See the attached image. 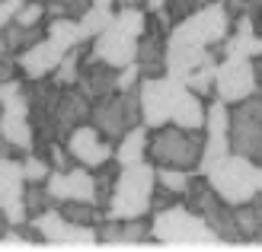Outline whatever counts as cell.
I'll return each instance as SVG.
<instances>
[{
	"instance_id": "obj_1",
	"label": "cell",
	"mask_w": 262,
	"mask_h": 252,
	"mask_svg": "<svg viewBox=\"0 0 262 252\" xmlns=\"http://www.w3.org/2000/svg\"><path fill=\"white\" fill-rule=\"evenodd\" d=\"M141 99V125L160 128V125H182V128H205V109L199 93H192L176 77H141L138 80Z\"/></svg>"
},
{
	"instance_id": "obj_2",
	"label": "cell",
	"mask_w": 262,
	"mask_h": 252,
	"mask_svg": "<svg viewBox=\"0 0 262 252\" xmlns=\"http://www.w3.org/2000/svg\"><path fill=\"white\" fill-rule=\"evenodd\" d=\"M144 153H147V160L154 166L195 172L202 166V153H205V128H182L173 122L150 128Z\"/></svg>"
},
{
	"instance_id": "obj_3",
	"label": "cell",
	"mask_w": 262,
	"mask_h": 252,
	"mask_svg": "<svg viewBox=\"0 0 262 252\" xmlns=\"http://www.w3.org/2000/svg\"><path fill=\"white\" fill-rule=\"evenodd\" d=\"M150 233H154L157 246H169V249H217V246H224L217 240V233L195 211H189L179 201L163 211H154Z\"/></svg>"
},
{
	"instance_id": "obj_4",
	"label": "cell",
	"mask_w": 262,
	"mask_h": 252,
	"mask_svg": "<svg viewBox=\"0 0 262 252\" xmlns=\"http://www.w3.org/2000/svg\"><path fill=\"white\" fill-rule=\"evenodd\" d=\"M154 163H131V166H122L119 176H115V185H112V198H109V208H106V217H119V220H128V217H144L150 211V195H154Z\"/></svg>"
},
{
	"instance_id": "obj_5",
	"label": "cell",
	"mask_w": 262,
	"mask_h": 252,
	"mask_svg": "<svg viewBox=\"0 0 262 252\" xmlns=\"http://www.w3.org/2000/svg\"><path fill=\"white\" fill-rule=\"evenodd\" d=\"M230 13L221 0H211L199 10H192L189 16H182L179 22H173V29L166 32V42H182V45H202L211 48L221 45L230 35Z\"/></svg>"
},
{
	"instance_id": "obj_6",
	"label": "cell",
	"mask_w": 262,
	"mask_h": 252,
	"mask_svg": "<svg viewBox=\"0 0 262 252\" xmlns=\"http://www.w3.org/2000/svg\"><path fill=\"white\" fill-rule=\"evenodd\" d=\"M182 204L189 211H195V214L217 233V240L224 246L240 243L237 227H233V204H227L224 198L208 185L205 176H189V185H186V192H182Z\"/></svg>"
},
{
	"instance_id": "obj_7",
	"label": "cell",
	"mask_w": 262,
	"mask_h": 252,
	"mask_svg": "<svg viewBox=\"0 0 262 252\" xmlns=\"http://www.w3.org/2000/svg\"><path fill=\"white\" fill-rule=\"evenodd\" d=\"M199 172L227 204H243L256 195V166L240 153H224L205 163Z\"/></svg>"
},
{
	"instance_id": "obj_8",
	"label": "cell",
	"mask_w": 262,
	"mask_h": 252,
	"mask_svg": "<svg viewBox=\"0 0 262 252\" xmlns=\"http://www.w3.org/2000/svg\"><path fill=\"white\" fill-rule=\"evenodd\" d=\"M90 125L106 141H119L125 131L141 125V99H138V86L135 89H115L109 96L96 99L90 105Z\"/></svg>"
},
{
	"instance_id": "obj_9",
	"label": "cell",
	"mask_w": 262,
	"mask_h": 252,
	"mask_svg": "<svg viewBox=\"0 0 262 252\" xmlns=\"http://www.w3.org/2000/svg\"><path fill=\"white\" fill-rule=\"evenodd\" d=\"M0 138L13 144L19 153H29L35 147L32 138V118L26 105V89L16 77L0 80Z\"/></svg>"
},
{
	"instance_id": "obj_10",
	"label": "cell",
	"mask_w": 262,
	"mask_h": 252,
	"mask_svg": "<svg viewBox=\"0 0 262 252\" xmlns=\"http://www.w3.org/2000/svg\"><path fill=\"white\" fill-rule=\"evenodd\" d=\"M230 153L262 166V96L253 93L230 105Z\"/></svg>"
},
{
	"instance_id": "obj_11",
	"label": "cell",
	"mask_w": 262,
	"mask_h": 252,
	"mask_svg": "<svg viewBox=\"0 0 262 252\" xmlns=\"http://www.w3.org/2000/svg\"><path fill=\"white\" fill-rule=\"evenodd\" d=\"M32 223L38 227V233H42L45 246L51 249H96V227H90V223H74L68 220L55 208L42 211L38 217H32Z\"/></svg>"
},
{
	"instance_id": "obj_12",
	"label": "cell",
	"mask_w": 262,
	"mask_h": 252,
	"mask_svg": "<svg viewBox=\"0 0 262 252\" xmlns=\"http://www.w3.org/2000/svg\"><path fill=\"white\" fill-rule=\"evenodd\" d=\"M259 89L256 77H253V61L243 55H221L217 67H214V93L217 99H224L227 105L240 102L246 96H253Z\"/></svg>"
},
{
	"instance_id": "obj_13",
	"label": "cell",
	"mask_w": 262,
	"mask_h": 252,
	"mask_svg": "<svg viewBox=\"0 0 262 252\" xmlns=\"http://www.w3.org/2000/svg\"><path fill=\"white\" fill-rule=\"evenodd\" d=\"M64 147H68L71 160H74L77 166L96 169L99 163L112 160V150H115V144L102 138V134H99V131H96L93 125H90V122H83V125H77V128L71 131V134H68V141H64Z\"/></svg>"
},
{
	"instance_id": "obj_14",
	"label": "cell",
	"mask_w": 262,
	"mask_h": 252,
	"mask_svg": "<svg viewBox=\"0 0 262 252\" xmlns=\"http://www.w3.org/2000/svg\"><path fill=\"white\" fill-rule=\"evenodd\" d=\"M23 189H26V176H23L19 156H0V211L7 214L10 227L26 220Z\"/></svg>"
},
{
	"instance_id": "obj_15",
	"label": "cell",
	"mask_w": 262,
	"mask_h": 252,
	"mask_svg": "<svg viewBox=\"0 0 262 252\" xmlns=\"http://www.w3.org/2000/svg\"><path fill=\"white\" fill-rule=\"evenodd\" d=\"M224 153H230V105L224 99H214L205 109V153H202V166L217 160V156H224Z\"/></svg>"
},
{
	"instance_id": "obj_16",
	"label": "cell",
	"mask_w": 262,
	"mask_h": 252,
	"mask_svg": "<svg viewBox=\"0 0 262 252\" xmlns=\"http://www.w3.org/2000/svg\"><path fill=\"white\" fill-rule=\"evenodd\" d=\"M135 51H138V38L122 32V29H115L112 22L99 35L90 38V55L99 58V61H106V64H112L115 71L135 61Z\"/></svg>"
},
{
	"instance_id": "obj_17",
	"label": "cell",
	"mask_w": 262,
	"mask_h": 252,
	"mask_svg": "<svg viewBox=\"0 0 262 252\" xmlns=\"http://www.w3.org/2000/svg\"><path fill=\"white\" fill-rule=\"evenodd\" d=\"M45 189L55 201H93V172L86 169H48Z\"/></svg>"
},
{
	"instance_id": "obj_18",
	"label": "cell",
	"mask_w": 262,
	"mask_h": 252,
	"mask_svg": "<svg viewBox=\"0 0 262 252\" xmlns=\"http://www.w3.org/2000/svg\"><path fill=\"white\" fill-rule=\"evenodd\" d=\"M135 64L141 77H163L166 74V29L160 26H147L138 35V51H135Z\"/></svg>"
},
{
	"instance_id": "obj_19",
	"label": "cell",
	"mask_w": 262,
	"mask_h": 252,
	"mask_svg": "<svg viewBox=\"0 0 262 252\" xmlns=\"http://www.w3.org/2000/svg\"><path fill=\"white\" fill-rule=\"evenodd\" d=\"M115 74H119V71H115L112 64L99 61L93 55H86V58H80V67H77L74 86L80 89L90 102H96L102 96H109V93H115Z\"/></svg>"
},
{
	"instance_id": "obj_20",
	"label": "cell",
	"mask_w": 262,
	"mask_h": 252,
	"mask_svg": "<svg viewBox=\"0 0 262 252\" xmlns=\"http://www.w3.org/2000/svg\"><path fill=\"white\" fill-rule=\"evenodd\" d=\"M90 105H93V102H90L77 86H64L61 89L58 109H55V141L64 144L77 125L90 122Z\"/></svg>"
},
{
	"instance_id": "obj_21",
	"label": "cell",
	"mask_w": 262,
	"mask_h": 252,
	"mask_svg": "<svg viewBox=\"0 0 262 252\" xmlns=\"http://www.w3.org/2000/svg\"><path fill=\"white\" fill-rule=\"evenodd\" d=\"M208 61H217V55L211 48L202 45H182V42H166V77H176V80H186V77L202 67Z\"/></svg>"
},
{
	"instance_id": "obj_22",
	"label": "cell",
	"mask_w": 262,
	"mask_h": 252,
	"mask_svg": "<svg viewBox=\"0 0 262 252\" xmlns=\"http://www.w3.org/2000/svg\"><path fill=\"white\" fill-rule=\"evenodd\" d=\"M61 55H64V51L45 35V38H38L35 45H29L26 51H19V71L29 77V80H42V77H48L51 71L58 67Z\"/></svg>"
},
{
	"instance_id": "obj_23",
	"label": "cell",
	"mask_w": 262,
	"mask_h": 252,
	"mask_svg": "<svg viewBox=\"0 0 262 252\" xmlns=\"http://www.w3.org/2000/svg\"><path fill=\"white\" fill-rule=\"evenodd\" d=\"M233 227H237L240 243H259L262 240V192H256L243 204H233Z\"/></svg>"
},
{
	"instance_id": "obj_24",
	"label": "cell",
	"mask_w": 262,
	"mask_h": 252,
	"mask_svg": "<svg viewBox=\"0 0 262 252\" xmlns=\"http://www.w3.org/2000/svg\"><path fill=\"white\" fill-rule=\"evenodd\" d=\"M144 150H147V128L135 125L131 131H125L119 138V144H115V150H112V160L119 166H131V163L144 160Z\"/></svg>"
},
{
	"instance_id": "obj_25",
	"label": "cell",
	"mask_w": 262,
	"mask_h": 252,
	"mask_svg": "<svg viewBox=\"0 0 262 252\" xmlns=\"http://www.w3.org/2000/svg\"><path fill=\"white\" fill-rule=\"evenodd\" d=\"M0 38H4V45L10 55H19V51H26L29 45H35L38 38H45V26H19V22H7L4 29H0Z\"/></svg>"
},
{
	"instance_id": "obj_26",
	"label": "cell",
	"mask_w": 262,
	"mask_h": 252,
	"mask_svg": "<svg viewBox=\"0 0 262 252\" xmlns=\"http://www.w3.org/2000/svg\"><path fill=\"white\" fill-rule=\"evenodd\" d=\"M45 35H48L61 51H68V48H74V45H83V42H86V38L80 35V26H77L74 16H51Z\"/></svg>"
},
{
	"instance_id": "obj_27",
	"label": "cell",
	"mask_w": 262,
	"mask_h": 252,
	"mask_svg": "<svg viewBox=\"0 0 262 252\" xmlns=\"http://www.w3.org/2000/svg\"><path fill=\"white\" fill-rule=\"evenodd\" d=\"M119 163H112V160H106V163H99L96 169H93V204L99 208V211H106L109 208V198H112V185H115V176H119Z\"/></svg>"
},
{
	"instance_id": "obj_28",
	"label": "cell",
	"mask_w": 262,
	"mask_h": 252,
	"mask_svg": "<svg viewBox=\"0 0 262 252\" xmlns=\"http://www.w3.org/2000/svg\"><path fill=\"white\" fill-rule=\"evenodd\" d=\"M55 204H58V201L48 195L45 182H26V189H23V208H26V220L38 217L42 211L55 208Z\"/></svg>"
},
{
	"instance_id": "obj_29",
	"label": "cell",
	"mask_w": 262,
	"mask_h": 252,
	"mask_svg": "<svg viewBox=\"0 0 262 252\" xmlns=\"http://www.w3.org/2000/svg\"><path fill=\"white\" fill-rule=\"evenodd\" d=\"M150 240H154L150 220H144V217H128V220H122L119 246H157V243H150Z\"/></svg>"
},
{
	"instance_id": "obj_30",
	"label": "cell",
	"mask_w": 262,
	"mask_h": 252,
	"mask_svg": "<svg viewBox=\"0 0 262 252\" xmlns=\"http://www.w3.org/2000/svg\"><path fill=\"white\" fill-rule=\"evenodd\" d=\"M83 45H86V42H83ZM83 45L68 48V51L61 55L58 67L48 74V77H51V80H55L58 86H74V80H77V67H80V58H83Z\"/></svg>"
},
{
	"instance_id": "obj_31",
	"label": "cell",
	"mask_w": 262,
	"mask_h": 252,
	"mask_svg": "<svg viewBox=\"0 0 262 252\" xmlns=\"http://www.w3.org/2000/svg\"><path fill=\"white\" fill-rule=\"evenodd\" d=\"M109 22H112V7H99V4H90V10L83 13V16H77L80 35L86 38V42H90L93 35H99Z\"/></svg>"
},
{
	"instance_id": "obj_32",
	"label": "cell",
	"mask_w": 262,
	"mask_h": 252,
	"mask_svg": "<svg viewBox=\"0 0 262 252\" xmlns=\"http://www.w3.org/2000/svg\"><path fill=\"white\" fill-rule=\"evenodd\" d=\"M58 211L68 220H74V223H90V227H93L96 220L106 217V211H99L93 201H58Z\"/></svg>"
},
{
	"instance_id": "obj_33",
	"label": "cell",
	"mask_w": 262,
	"mask_h": 252,
	"mask_svg": "<svg viewBox=\"0 0 262 252\" xmlns=\"http://www.w3.org/2000/svg\"><path fill=\"white\" fill-rule=\"evenodd\" d=\"M144 22H147V13H141V7H119L112 13V26L115 29H122L128 35H141L144 32Z\"/></svg>"
},
{
	"instance_id": "obj_34",
	"label": "cell",
	"mask_w": 262,
	"mask_h": 252,
	"mask_svg": "<svg viewBox=\"0 0 262 252\" xmlns=\"http://www.w3.org/2000/svg\"><path fill=\"white\" fill-rule=\"evenodd\" d=\"M189 176H192V172H186V169L154 166V179H157V185H160V189H166V192H173V195H179V198H182V192H186V185H189Z\"/></svg>"
},
{
	"instance_id": "obj_35",
	"label": "cell",
	"mask_w": 262,
	"mask_h": 252,
	"mask_svg": "<svg viewBox=\"0 0 262 252\" xmlns=\"http://www.w3.org/2000/svg\"><path fill=\"white\" fill-rule=\"evenodd\" d=\"M214 67H217V61H208L202 67H195L182 83H186L192 93H199V96H208V93L214 89Z\"/></svg>"
},
{
	"instance_id": "obj_36",
	"label": "cell",
	"mask_w": 262,
	"mask_h": 252,
	"mask_svg": "<svg viewBox=\"0 0 262 252\" xmlns=\"http://www.w3.org/2000/svg\"><path fill=\"white\" fill-rule=\"evenodd\" d=\"M45 4V16H83L90 10V0H42Z\"/></svg>"
},
{
	"instance_id": "obj_37",
	"label": "cell",
	"mask_w": 262,
	"mask_h": 252,
	"mask_svg": "<svg viewBox=\"0 0 262 252\" xmlns=\"http://www.w3.org/2000/svg\"><path fill=\"white\" fill-rule=\"evenodd\" d=\"M23 176H26V182H45V176H48V160L45 156H38L35 150H29V153H23Z\"/></svg>"
},
{
	"instance_id": "obj_38",
	"label": "cell",
	"mask_w": 262,
	"mask_h": 252,
	"mask_svg": "<svg viewBox=\"0 0 262 252\" xmlns=\"http://www.w3.org/2000/svg\"><path fill=\"white\" fill-rule=\"evenodd\" d=\"M45 19V4L42 0H26V4L16 10V16H13V22L19 26H38Z\"/></svg>"
},
{
	"instance_id": "obj_39",
	"label": "cell",
	"mask_w": 262,
	"mask_h": 252,
	"mask_svg": "<svg viewBox=\"0 0 262 252\" xmlns=\"http://www.w3.org/2000/svg\"><path fill=\"white\" fill-rule=\"evenodd\" d=\"M205 4H211V0H166V16H169V22H179L182 16H189L192 10H199V7H205Z\"/></svg>"
},
{
	"instance_id": "obj_40",
	"label": "cell",
	"mask_w": 262,
	"mask_h": 252,
	"mask_svg": "<svg viewBox=\"0 0 262 252\" xmlns=\"http://www.w3.org/2000/svg\"><path fill=\"white\" fill-rule=\"evenodd\" d=\"M138 80H141L138 64L131 61V64H125V67H119V74H115V89H135Z\"/></svg>"
},
{
	"instance_id": "obj_41",
	"label": "cell",
	"mask_w": 262,
	"mask_h": 252,
	"mask_svg": "<svg viewBox=\"0 0 262 252\" xmlns=\"http://www.w3.org/2000/svg\"><path fill=\"white\" fill-rule=\"evenodd\" d=\"M176 201H179V195H173V192L160 189V185H154V195H150V211H163V208L176 204Z\"/></svg>"
},
{
	"instance_id": "obj_42",
	"label": "cell",
	"mask_w": 262,
	"mask_h": 252,
	"mask_svg": "<svg viewBox=\"0 0 262 252\" xmlns=\"http://www.w3.org/2000/svg\"><path fill=\"white\" fill-rule=\"evenodd\" d=\"M26 4V0H0V29H4V26L16 16V10Z\"/></svg>"
},
{
	"instance_id": "obj_43",
	"label": "cell",
	"mask_w": 262,
	"mask_h": 252,
	"mask_svg": "<svg viewBox=\"0 0 262 252\" xmlns=\"http://www.w3.org/2000/svg\"><path fill=\"white\" fill-rule=\"evenodd\" d=\"M13 74H16V64H13V58H4L0 61V80H10Z\"/></svg>"
},
{
	"instance_id": "obj_44",
	"label": "cell",
	"mask_w": 262,
	"mask_h": 252,
	"mask_svg": "<svg viewBox=\"0 0 262 252\" xmlns=\"http://www.w3.org/2000/svg\"><path fill=\"white\" fill-rule=\"evenodd\" d=\"M253 61V77H256V83L262 86V55H256V58H250Z\"/></svg>"
},
{
	"instance_id": "obj_45",
	"label": "cell",
	"mask_w": 262,
	"mask_h": 252,
	"mask_svg": "<svg viewBox=\"0 0 262 252\" xmlns=\"http://www.w3.org/2000/svg\"><path fill=\"white\" fill-rule=\"evenodd\" d=\"M163 4H166V0H144V7H147L150 13H154V10H163Z\"/></svg>"
},
{
	"instance_id": "obj_46",
	"label": "cell",
	"mask_w": 262,
	"mask_h": 252,
	"mask_svg": "<svg viewBox=\"0 0 262 252\" xmlns=\"http://www.w3.org/2000/svg\"><path fill=\"white\" fill-rule=\"evenodd\" d=\"M115 7H144V0H115Z\"/></svg>"
},
{
	"instance_id": "obj_47",
	"label": "cell",
	"mask_w": 262,
	"mask_h": 252,
	"mask_svg": "<svg viewBox=\"0 0 262 252\" xmlns=\"http://www.w3.org/2000/svg\"><path fill=\"white\" fill-rule=\"evenodd\" d=\"M256 192H262V166H256Z\"/></svg>"
},
{
	"instance_id": "obj_48",
	"label": "cell",
	"mask_w": 262,
	"mask_h": 252,
	"mask_svg": "<svg viewBox=\"0 0 262 252\" xmlns=\"http://www.w3.org/2000/svg\"><path fill=\"white\" fill-rule=\"evenodd\" d=\"M10 227V220H7V214H4V211H0V233H4Z\"/></svg>"
},
{
	"instance_id": "obj_49",
	"label": "cell",
	"mask_w": 262,
	"mask_h": 252,
	"mask_svg": "<svg viewBox=\"0 0 262 252\" xmlns=\"http://www.w3.org/2000/svg\"><path fill=\"white\" fill-rule=\"evenodd\" d=\"M4 58H13V55H10V51H7V45H4V38H0V61H4Z\"/></svg>"
},
{
	"instance_id": "obj_50",
	"label": "cell",
	"mask_w": 262,
	"mask_h": 252,
	"mask_svg": "<svg viewBox=\"0 0 262 252\" xmlns=\"http://www.w3.org/2000/svg\"><path fill=\"white\" fill-rule=\"evenodd\" d=\"M90 4H99V7H112L115 0H90Z\"/></svg>"
},
{
	"instance_id": "obj_51",
	"label": "cell",
	"mask_w": 262,
	"mask_h": 252,
	"mask_svg": "<svg viewBox=\"0 0 262 252\" xmlns=\"http://www.w3.org/2000/svg\"><path fill=\"white\" fill-rule=\"evenodd\" d=\"M256 4H259V7H262V0H256Z\"/></svg>"
}]
</instances>
